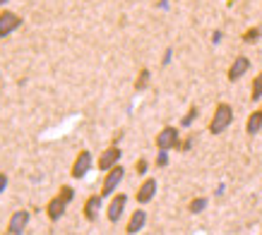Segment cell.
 <instances>
[{
  "instance_id": "20",
  "label": "cell",
  "mask_w": 262,
  "mask_h": 235,
  "mask_svg": "<svg viewBox=\"0 0 262 235\" xmlns=\"http://www.w3.org/2000/svg\"><path fill=\"white\" fill-rule=\"evenodd\" d=\"M58 195L63 197V199H65V202H68V204H70L72 199H75V190H72L70 185H63V187H60V192H58Z\"/></svg>"
},
{
  "instance_id": "1",
  "label": "cell",
  "mask_w": 262,
  "mask_h": 235,
  "mask_svg": "<svg viewBox=\"0 0 262 235\" xmlns=\"http://www.w3.org/2000/svg\"><path fill=\"white\" fill-rule=\"evenodd\" d=\"M233 123V108H231V103L222 101V103H216V108L214 113H212V120H209V132L212 134H222L229 130V125Z\"/></svg>"
},
{
  "instance_id": "13",
  "label": "cell",
  "mask_w": 262,
  "mask_h": 235,
  "mask_svg": "<svg viewBox=\"0 0 262 235\" xmlns=\"http://www.w3.org/2000/svg\"><path fill=\"white\" fill-rule=\"evenodd\" d=\"M144 223H147V212H144V209H137V212H133L130 221H127L125 233L127 235H137L144 228Z\"/></svg>"
},
{
  "instance_id": "4",
  "label": "cell",
  "mask_w": 262,
  "mask_h": 235,
  "mask_svg": "<svg viewBox=\"0 0 262 235\" xmlns=\"http://www.w3.org/2000/svg\"><path fill=\"white\" fill-rule=\"evenodd\" d=\"M22 27V17L12 10H0V39H5L10 34H15Z\"/></svg>"
},
{
  "instance_id": "5",
  "label": "cell",
  "mask_w": 262,
  "mask_h": 235,
  "mask_svg": "<svg viewBox=\"0 0 262 235\" xmlns=\"http://www.w3.org/2000/svg\"><path fill=\"white\" fill-rule=\"evenodd\" d=\"M92 163H94V161H92V154H89L87 149L80 151L77 158H75V163H72V168H70V175L75 178V180H82V178L92 171Z\"/></svg>"
},
{
  "instance_id": "9",
  "label": "cell",
  "mask_w": 262,
  "mask_h": 235,
  "mask_svg": "<svg viewBox=\"0 0 262 235\" xmlns=\"http://www.w3.org/2000/svg\"><path fill=\"white\" fill-rule=\"evenodd\" d=\"M29 226V212H24V209H19V212H15L12 216H10V223H8V233L10 235H22L24 228Z\"/></svg>"
},
{
  "instance_id": "18",
  "label": "cell",
  "mask_w": 262,
  "mask_h": 235,
  "mask_svg": "<svg viewBox=\"0 0 262 235\" xmlns=\"http://www.w3.org/2000/svg\"><path fill=\"white\" fill-rule=\"evenodd\" d=\"M205 206H207L205 197H195V199L188 204V212H190V214H200V212H205Z\"/></svg>"
},
{
  "instance_id": "22",
  "label": "cell",
  "mask_w": 262,
  "mask_h": 235,
  "mask_svg": "<svg viewBox=\"0 0 262 235\" xmlns=\"http://www.w3.org/2000/svg\"><path fill=\"white\" fill-rule=\"evenodd\" d=\"M168 163V151H159V158H157V166H166Z\"/></svg>"
},
{
  "instance_id": "2",
  "label": "cell",
  "mask_w": 262,
  "mask_h": 235,
  "mask_svg": "<svg viewBox=\"0 0 262 235\" xmlns=\"http://www.w3.org/2000/svg\"><path fill=\"white\" fill-rule=\"evenodd\" d=\"M154 144H157V149H159V151L181 149V134H178V127L166 125L159 134H157V139H154Z\"/></svg>"
},
{
  "instance_id": "3",
  "label": "cell",
  "mask_w": 262,
  "mask_h": 235,
  "mask_svg": "<svg viewBox=\"0 0 262 235\" xmlns=\"http://www.w3.org/2000/svg\"><path fill=\"white\" fill-rule=\"evenodd\" d=\"M123 178H125V168L123 166H113L111 171H106V178H103V185H101V192L99 195L101 197H108L113 195L116 190H118V185L123 182Z\"/></svg>"
},
{
  "instance_id": "23",
  "label": "cell",
  "mask_w": 262,
  "mask_h": 235,
  "mask_svg": "<svg viewBox=\"0 0 262 235\" xmlns=\"http://www.w3.org/2000/svg\"><path fill=\"white\" fill-rule=\"evenodd\" d=\"M8 187V175L5 173H0V195H3V190Z\"/></svg>"
},
{
  "instance_id": "19",
  "label": "cell",
  "mask_w": 262,
  "mask_h": 235,
  "mask_svg": "<svg viewBox=\"0 0 262 235\" xmlns=\"http://www.w3.org/2000/svg\"><path fill=\"white\" fill-rule=\"evenodd\" d=\"M198 115H200V108H198V106H190V110H188V113L183 115L181 125H183V127H190L192 123H195V118H198Z\"/></svg>"
},
{
  "instance_id": "15",
  "label": "cell",
  "mask_w": 262,
  "mask_h": 235,
  "mask_svg": "<svg viewBox=\"0 0 262 235\" xmlns=\"http://www.w3.org/2000/svg\"><path fill=\"white\" fill-rule=\"evenodd\" d=\"M149 79H151V72L147 70V67H142L140 75H137V79H135V91H144V89L149 86Z\"/></svg>"
},
{
  "instance_id": "6",
  "label": "cell",
  "mask_w": 262,
  "mask_h": 235,
  "mask_svg": "<svg viewBox=\"0 0 262 235\" xmlns=\"http://www.w3.org/2000/svg\"><path fill=\"white\" fill-rule=\"evenodd\" d=\"M120 156H123V151H120V147H116V144H111L108 149H103V154L99 156V171H111L113 166L120 163Z\"/></svg>"
},
{
  "instance_id": "14",
  "label": "cell",
  "mask_w": 262,
  "mask_h": 235,
  "mask_svg": "<svg viewBox=\"0 0 262 235\" xmlns=\"http://www.w3.org/2000/svg\"><path fill=\"white\" fill-rule=\"evenodd\" d=\"M262 130V108H257V110H253L250 115H248V120H246V132L250 134V137H255V134Z\"/></svg>"
},
{
  "instance_id": "12",
  "label": "cell",
  "mask_w": 262,
  "mask_h": 235,
  "mask_svg": "<svg viewBox=\"0 0 262 235\" xmlns=\"http://www.w3.org/2000/svg\"><path fill=\"white\" fill-rule=\"evenodd\" d=\"M101 204H103V197L101 195H92L84 202V209H82V214H84V219L92 223V221L99 219V212H101Z\"/></svg>"
},
{
  "instance_id": "11",
  "label": "cell",
  "mask_w": 262,
  "mask_h": 235,
  "mask_svg": "<svg viewBox=\"0 0 262 235\" xmlns=\"http://www.w3.org/2000/svg\"><path fill=\"white\" fill-rule=\"evenodd\" d=\"M154 195H157V180L154 178H147V180H142V185L137 187V204H149L151 199H154Z\"/></svg>"
},
{
  "instance_id": "17",
  "label": "cell",
  "mask_w": 262,
  "mask_h": 235,
  "mask_svg": "<svg viewBox=\"0 0 262 235\" xmlns=\"http://www.w3.org/2000/svg\"><path fill=\"white\" fill-rule=\"evenodd\" d=\"M260 36H262L260 27H250V29H246V32H243L241 41H243V43H255V41H260Z\"/></svg>"
},
{
  "instance_id": "24",
  "label": "cell",
  "mask_w": 262,
  "mask_h": 235,
  "mask_svg": "<svg viewBox=\"0 0 262 235\" xmlns=\"http://www.w3.org/2000/svg\"><path fill=\"white\" fill-rule=\"evenodd\" d=\"M5 3H8V0H0V8H3V5H5Z\"/></svg>"
},
{
  "instance_id": "7",
  "label": "cell",
  "mask_w": 262,
  "mask_h": 235,
  "mask_svg": "<svg viewBox=\"0 0 262 235\" xmlns=\"http://www.w3.org/2000/svg\"><path fill=\"white\" fill-rule=\"evenodd\" d=\"M248 70H250V58H248V55H238V58L231 63L229 72H226V79H229V82H238Z\"/></svg>"
},
{
  "instance_id": "8",
  "label": "cell",
  "mask_w": 262,
  "mask_h": 235,
  "mask_svg": "<svg viewBox=\"0 0 262 235\" xmlns=\"http://www.w3.org/2000/svg\"><path fill=\"white\" fill-rule=\"evenodd\" d=\"M125 204H127V195H113L111 204H108V209H106V216L111 223H118L123 212H125Z\"/></svg>"
},
{
  "instance_id": "21",
  "label": "cell",
  "mask_w": 262,
  "mask_h": 235,
  "mask_svg": "<svg viewBox=\"0 0 262 235\" xmlns=\"http://www.w3.org/2000/svg\"><path fill=\"white\" fill-rule=\"evenodd\" d=\"M147 168H149V163H147V158H140V161L135 163L137 175H144V173H147Z\"/></svg>"
},
{
  "instance_id": "10",
  "label": "cell",
  "mask_w": 262,
  "mask_h": 235,
  "mask_svg": "<svg viewBox=\"0 0 262 235\" xmlns=\"http://www.w3.org/2000/svg\"><path fill=\"white\" fill-rule=\"evenodd\" d=\"M65 209H68V202H65L60 195H56L53 199H51V202L46 204V216H48V221H53V223H56V221H60L65 216Z\"/></svg>"
},
{
  "instance_id": "25",
  "label": "cell",
  "mask_w": 262,
  "mask_h": 235,
  "mask_svg": "<svg viewBox=\"0 0 262 235\" xmlns=\"http://www.w3.org/2000/svg\"><path fill=\"white\" fill-rule=\"evenodd\" d=\"M260 108H262V106H260Z\"/></svg>"
},
{
  "instance_id": "16",
  "label": "cell",
  "mask_w": 262,
  "mask_h": 235,
  "mask_svg": "<svg viewBox=\"0 0 262 235\" xmlns=\"http://www.w3.org/2000/svg\"><path fill=\"white\" fill-rule=\"evenodd\" d=\"M250 101H262V72H257V77L253 79V86H250Z\"/></svg>"
}]
</instances>
